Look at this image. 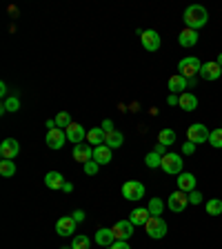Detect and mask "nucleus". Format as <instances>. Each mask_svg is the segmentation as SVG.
I'll list each match as a JSON object with an SVG mask.
<instances>
[{
	"label": "nucleus",
	"mask_w": 222,
	"mask_h": 249,
	"mask_svg": "<svg viewBox=\"0 0 222 249\" xmlns=\"http://www.w3.org/2000/svg\"><path fill=\"white\" fill-rule=\"evenodd\" d=\"M182 20H185V25L189 27V29L198 31L209 22V11L202 5H189L185 9V14H182Z\"/></svg>",
	"instance_id": "obj_1"
},
{
	"label": "nucleus",
	"mask_w": 222,
	"mask_h": 249,
	"mask_svg": "<svg viewBox=\"0 0 222 249\" xmlns=\"http://www.w3.org/2000/svg\"><path fill=\"white\" fill-rule=\"evenodd\" d=\"M182 165H185V160H182L180 154H167V156H162L160 169L165 171V174H169V176H180Z\"/></svg>",
	"instance_id": "obj_2"
},
{
	"label": "nucleus",
	"mask_w": 222,
	"mask_h": 249,
	"mask_svg": "<svg viewBox=\"0 0 222 249\" xmlns=\"http://www.w3.org/2000/svg\"><path fill=\"white\" fill-rule=\"evenodd\" d=\"M200 69H202V62L198 60L196 56H189V58H182L178 62V73L185 78H196L200 76Z\"/></svg>",
	"instance_id": "obj_3"
},
{
	"label": "nucleus",
	"mask_w": 222,
	"mask_h": 249,
	"mask_svg": "<svg viewBox=\"0 0 222 249\" xmlns=\"http://www.w3.org/2000/svg\"><path fill=\"white\" fill-rule=\"evenodd\" d=\"M167 223L162 220L160 216H151L149 220H147V225H145V231H147V236L149 238H155V240H160V238H165L167 236Z\"/></svg>",
	"instance_id": "obj_4"
},
{
	"label": "nucleus",
	"mask_w": 222,
	"mask_h": 249,
	"mask_svg": "<svg viewBox=\"0 0 222 249\" xmlns=\"http://www.w3.org/2000/svg\"><path fill=\"white\" fill-rule=\"evenodd\" d=\"M138 36H140V42H142V47H145L147 52H158L162 45L160 40V34L154 29H138Z\"/></svg>",
	"instance_id": "obj_5"
},
{
	"label": "nucleus",
	"mask_w": 222,
	"mask_h": 249,
	"mask_svg": "<svg viewBox=\"0 0 222 249\" xmlns=\"http://www.w3.org/2000/svg\"><path fill=\"white\" fill-rule=\"evenodd\" d=\"M209 136H211V131H209L205 124H200V123L191 124V127L187 129V138L191 140L193 145H200V142H209Z\"/></svg>",
	"instance_id": "obj_6"
},
{
	"label": "nucleus",
	"mask_w": 222,
	"mask_h": 249,
	"mask_svg": "<svg viewBox=\"0 0 222 249\" xmlns=\"http://www.w3.org/2000/svg\"><path fill=\"white\" fill-rule=\"evenodd\" d=\"M122 196L127 200H140V198L145 196V185L140 180H127L122 185Z\"/></svg>",
	"instance_id": "obj_7"
},
{
	"label": "nucleus",
	"mask_w": 222,
	"mask_h": 249,
	"mask_svg": "<svg viewBox=\"0 0 222 249\" xmlns=\"http://www.w3.org/2000/svg\"><path fill=\"white\" fill-rule=\"evenodd\" d=\"M167 205H169V209L173 213H180V212H185L187 209V205H189V194H185V192H173L169 196V200H167Z\"/></svg>",
	"instance_id": "obj_8"
},
{
	"label": "nucleus",
	"mask_w": 222,
	"mask_h": 249,
	"mask_svg": "<svg viewBox=\"0 0 222 249\" xmlns=\"http://www.w3.org/2000/svg\"><path fill=\"white\" fill-rule=\"evenodd\" d=\"M222 76V67L218 65L216 60H209V62H202V69H200V78L207 80V83H213L218 78Z\"/></svg>",
	"instance_id": "obj_9"
},
{
	"label": "nucleus",
	"mask_w": 222,
	"mask_h": 249,
	"mask_svg": "<svg viewBox=\"0 0 222 249\" xmlns=\"http://www.w3.org/2000/svg\"><path fill=\"white\" fill-rule=\"evenodd\" d=\"M47 145H49V149H62V145L67 142V131L60 129V127H56V129H49L47 131Z\"/></svg>",
	"instance_id": "obj_10"
},
{
	"label": "nucleus",
	"mask_w": 222,
	"mask_h": 249,
	"mask_svg": "<svg viewBox=\"0 0 222 249\" xmlns=\"http://www.w3.org/2000/svg\"><path fill=\"white\" fill-rule=\"evenodd\" d=\"M18 154H20V145H18V140L5 138L2 142H0V156H2V160H14Z\"/></svg>",
	"instance_id": "obj_11"
},
{
	"label": "nucleus",
	"mask_w": 222,
	"mask_h": 249,
	"mask_svg": "<svg viewBox=\"0 0 222 249\" xmlns=\"http://www.w3.org/2000/svg\"><path fill=\"white\" fill-rule=\"evenodd\" d=\"M73 160L76 162H89L93 160V147L89 145V142H80V145H73Z\"/></svg>",
	"instance_id": "obj_12"
},
{
	"label": "nucleus",
	"mask_w": 222,
	"mask_h": 249,
	"mask_svg": "<svg viewBox=\"0 0 222 249\" xmlns=\"http://www.w3.org/2000/svg\"><path fill=\"white\" fill-rule=\"evenodd\" d=\"M134 227L136 225L131 223V220H118L111 229H114V233H116V240H129L131 236H134Z\"/></svg>",
	"instance_id": "obj_13"
},
{
	"label": "nucleus",
	"mask_w": 222,
	"mask_h": 249,
	"mask_svg": "<svg viewBox=\"0 0 222 249\" xmlns=\"http://www.w3.org/2000/svg\"><path fill=\"white\" fill-rule=\"evenodd\" d=\"M76 220H73L71 216H62L58 218L56 223V233L58 236H73V231H76Z\"/></svg>",
	"instance_id": "obj_14"
},
{
	"label": "nucleus",
	"mask_w": 222,
	"mask_h": 249,
	"mask_svg": "<svg viewBox=\"0 0 222 249\" xmlns=\"http://www.w3.org/2000/svg\"><path fill=\"white\" fill-rule=\"evenodd\" d=\"M178 42H180L185 49H191V47L198 45V31L189 29V27H185V29L178 34Z\"/></svg>",
	"instance_id": "obj_15"
},
{
	"label": "nucleus",
	"mask_w": 222,
	"mask_h": 249,
	"mask_svg": "<svg viewBox=\"0 0 222 249\" xmlns=\"http://www.w3.org/2000/svg\"><path fill=\"white\" fill-rule=\"evenodd\" d=\"M85 127L83 124H76V123H71L67 127V140L69 142H73V145H80V142H85Z\"/></svg>",
	"instance_id": "obj_16"
},
{
	"label": "nucleus",
	"mask_w": 222,
	"mask_h": 249,
	"mask_svg": "<svg viewBox=\"0 0 222 249\" xmlns=\"http://www.w3.org/2000/svg\"><path fill=\"white\" fill-rule=\"evenodd\" d=\"M96 243L100 245V247H111V245L116 243V233L111 227H102L96 231Z\"/></svg>",
	"instance_id": "obj_17"
},
{
	"label": "nucleus",
	"mask_w": 222,
	"mask_h": 249,
	"mask_svg": "<svg viewBox=\"0 0 222 249\" xmlns=\"http://www.w3.org/2000/svg\"><path fill=\"white\" fill-rule=\"evenodd\" d=\"M176 182H178V189L185 194H191L193 189H196V176H193V174H185V171H182L180 176L176 178Z\"/></svg>",
	"instance_id": "obj_18"
},
{
	"label": "nucleus",
	"mask_w": 222,
	"mask_h": 249,
	"mask_svg": "<svg viewBox=\"0 0 222 249\" xmlns=\"http://www.w3.org/2000/svg\"><path fill=\"white\" fill-rule=\"evenodd\" d=\"M169 89L171 93H185V89H189V78L180 76V73H173L169 78Z\"/></svg>",
	"instance_id": "obj_19"
},
{
	"label": "nucleus",
	"mask_w": 222,
	"mask_h": 249,
	"mask_svg": "<svg viewBox=\"0 0 222 249\" xmlns=\"http://www.w3.org/2000/svg\"><path fill=\"white\" fill-rule=\"evenodd\" d=\"M111 147L107 145H100V147H93V160L98 162V165H109L111 162Z\"/></svg>",
	"instance_id": "obj_20"
},
{
	"label": "nucleus",
	"mask_w": 222,
	"mask_h": 249,
	"mask_svg": "<svg viewBox=\"0 0 222 249\" xmlns=\"http://www.w3.org/2000/svg\"><path fill=\"white\" fill-rule=\"evenodd\" d=\"M65 176H62L60 171H49V174H47L45 176V185L49 187V189H62V187H65Z\"/></svg>",
	"instance_id": "obj_21"
},
{
	"label": "nucleus",
	"mask_w": 222,
	"mask_h": 249,
	"mask_svg": "<svg viewBox=\"0 0 222 249\" xmlns=\"http://www.w3.org/2000/svg\"><path fill=\"white\" fill-rule=\"evenodd\" d=\"M178 107H182L185 111H196L198 109V98L193 96L191 91H185V93H180V103H178Z\"/></svg>",
	"instance_id": "obj_22"
},
{
	"label": "nucleus",
	"mask_w": 222,
	"mask_h": 249,
	"mask_svg": "<svg viewBox=\"0 0 222 249\" xmlns=\"http://www.w3.org/2000/svg\"><path fill=\"white\" fill-rule=\"evenodd\" d=\"M104 131L100 129V127H93V129H89L87 131V142L91 147H100V145H104Z\"/></svg>",
	"instance_id": "obj_23"
},
{
	"label": "nucleus",
	"mask_w": 222,
	"mask_h": 249,
	"mask_svg": "<svg viewBox=\"0 0 222 249\" xmlns=\"http://www.w3.org/2000/svg\"><path fill=\"white\" fill-rule=\"evenodd\" d=\"M149 218H151L149 209H147V207H138V209H134V212H131L129 220L134 225H147V220H149Z\"/></svg>",
	"instance_id": "obj_24"
},
{
	"label": "nucleus",
	"mask_w": 222,
	"mask_h": 249,
	"mask_svg": "<svg viewBox=\"0 0 222 249\" xmlns=\"http://www.w3.org/2000/svg\"><path fill=\"white\" fill-rule=\"evenodd\" d=\"M122 142H124V136L120 134L118 129L109 131V134L104 136V145H107V147H111V149H118V147H122Z\"/></svg>",
	"instance_id": "obj_25"
},
{
	"label": "nucleus",
	"mask_w": 222,
	"mask_h": 249,
	"mask_svg": "<svg viewBox=\"0 0 222 249\" xmlns=\"http://www.w3.org/2000/svg\"><path fill=\"white\" fill-rule=\"evenodd\" d=\"M158 142H160V145H165V147L173 145V142H176V131H173V129H162L160 134H158Z\"/></svg>",
	"instance_id": "obj_26"
},
{
	"label": "nucleus",
	"mask_w": 222,
	"mask_h": 249,
	"mask_svg": "<svg viewBox=\"0 0 222 249\" xmlns=\"http://www.w3.org/2000/svg\"><path fill=\"white\" fill-rule=\"evenodd\" d=\"M205 209H207L209 216H220L222 213V200L220 198H211V200L205 205Z\"/></svg>",
	"instance_id": "obj_27"
},
{
	"label": "nucleus",
	"mask_w": 222,
	"mask_h": 249,
	"mask_svg": "<svg viewBox=\"0 0 222 249\" xmlns=\"http://www.w3.org/2000/svg\"><path fill=\"white\" fill-rule=\"evenodd\" d=\"M145 165L149 167V169H158V167L162 165V156L155 154V151H149V154L145 156Z\"/></svg>",
	"instance_id": "obj_28"
},
{
	"label": "nucleus",
	"mask_w": 222,
	"mask_h": 249,
	"mask_svg": "<svg viewBox=\"0 0 222 249\" xmlns=\"http://www.w3.org/2000/svg\"><path fill=\"white\" fill-rule=\"evenodd\" d=\"M16 174V162L14 160H0V176L11 178Z\"/></svg>",
	"instance_id": "obj_29"
},
{
	"label": "nucleus",
	"mask_w": 222,
	"mask_h": 249,
	"mask_svg": "<svg viewBox=\"0 0 222 249\" xmlns=\"http://www.w3.org/2000/svg\"><path fill=\"white\" fill-rule=\"evenodd\" d=\"M18 109H20V100L16 98V96H11V98H5L0 114H7V111H18Z\"/></svg>",
	"instance_id": "obj_30"
},
{
	"label": "nucleus",
	"mask_w": 222,
	"mask_h": 249,
	"mask_svg": "<svg viewBox=\"0 0 222 249\" xmlns=\"http://www.w3.org/2000/svg\"><path fill=\"white\" fill-rule=\"evenodd\" d=\"M147 209H149L151 216H160L162 209H165V202H162L160 198H151L149 205H147Z\"/></svg>",
	"instance_id": "obj_31"
},
{
	"label": "nucleus",
	"mask_w": 222,
	"mask_h": 249,
	"mask_svg": "<svg viewBox=\"0 0 222 249\" xmlns=\"http://www.w3.org/2000/svg\"><path fill=\"white\" fill-rule=\"evenodd\" d=\"M53 120H56V127H60V129H65V131H67V127L71 124V116H69L67 111H60Z\"/></svg>",
	"instance_id": "obj_32"
},
{
	"label": "nucleus",
	"mask_w": 222,
	"mask_h": 249,
	"mask_svg": "<svg viewBox=\"0 0 222 249\" xmlns=\"http://www.w3.org/2000/svg\"><path fill=\"white\" fill-rule=\"evenodd\" d=\"M89 245H91V240L87 236H73L71 240V249H89Z\"/></svg>",
	"instance_id": "obj_33"
},
{
	"label": "nucleus",
	"mask_w": 222,
	"mask_h": 249,
	"mask_svg": "<svg viewBox=\"0 0 222 249\" xmlns=\"http://www.w3.org/2000/svg\"><path fill=\"white\" fill-rule=\"evenodd\" d=\"M209 142H211V147H216V149H222V127H218V129L211 131Z\"/></svg>",
	"instance_id": "obj_34"
},
{
	"label": "nucleus",
	"mask_w": 222,
	"mask_h": 249,
	"mask_svg": "<svg viewBox=\"0 0 222 249\" xmlns=\"http://www.w3.org/2000/svg\"><path fill=\"white\" fill-rule=\"evenodd\" d=\"M98 169H100V165L96 160L85 162V174H87V176H96V174H98Z\"/></svg>",
	"instance_id": "obj_35"
},
{
	"label": "nucleus",
	"mask_w": 222,
	"mask_h": 249,
	"mask_svg": "<svg viewBox=\"0 0 222 249\" xmlns=\"http://www.w3.org/2000/svg\"><path fill=\"white\" fill-rule=\"evenodd\" d=\"M189 202H191V205H200V202H202V194L198 192V189H193V192L189 194Z\"/></svg>",
	"instance_id": "obj_36"
},
{
	"label": "nucleus",
	"mask_w": 222,
	"mask_h": 249,
	"mask_svg": "<svg viewBox=\"0 0 222 249\" xmlns=\"http://www.w3.org/2000/svg\"><path fill=\"white\" fill-rule=\"evenodd\" d=\"M193 151H196V145H193L191 140H189V142H185V145H182V154H185V156H191Z\"/></svg>",
	"instance_id": "obj_37"
},
{
	"label": "nucleus",
	"mask_w": 222,
	"mask_h": 249,
	"mask_svg": "<svg viewBox=\"0 0 222 249\" xmlns=\"http://www.w3.org/2000/svg\"><path fill=\"white\" fill-rule=\"evenodd\" d=\"M85 216H87V213H85L83 209H76V212L71 213V218H73V220H76V223H83V220H85Z\"/></svg>",
	"instance_id": "obj_38"
},
{
	"label": "nucleus",
	"mask_w": 222,
	"mask_h": 249,
	"mask_svg": "<svg viewBox=\"0 0 222 249\" xmlns=\"http://www.w3.org/2000/svg\"><path fill=\"white\" fill-rule=\"evenodd\" d=\"M109 249H131V247H129V243H127V240H116V243L111 245Z\"/></svg>",
	"instance_id": "obj_39"
},
{
	"label": "nucleus",
	"mask_w": 222,
	"mask_h": 249,
	"mask_svg": "<svg viewBox=\"0 0 222 249\" xmlns=\"http://www.w3.org/2000/svg\"><path fill=\"white\" fill-rule=\"evenodd\" d=\"M100 129H102L104 134H109V131H114V123H111V120H104V123H102V127H100Z\"/></svg>",
	"instance_id": "obj_40"
},
{
	"label": "nucleus",
	"mask_w": 222,
	"mask_h": 249,
	"mask_svg": "<svg viewBox=\"0 0 222 249\" xmlns=\"http://www.w3.org/2000/svg\"><path fill=\"white\" fill-rule=\"evenodd\" d=\"M167 103H169V105H178V103H180V96H178V93H169Z\"/></svg>",
	"instance_id": "obj_41"
},
{
	"label": "nucleus",
	"mask_w": 222,
	"mask_h": 249,
	"mask_svg": "<svg viewBox=\"0 0 222 249\" xmlns=\"http://www.w3.org/2000/svg\"><path fill=\"white\" fill-rule=\"evenodd\" d=\"M155 154H160V156H167V147L165 145H160V142H158V145H155Z\"/></svg>",
	"instance_id": "obj_42"
},
{
	"label": "nucleus",
	"mask_w": 222,
	"mask_h": 249,
	"mask_svg": "<svg viewBox=\"0 0 222 249\" xmlns=\"http://www.w3.org/2000/svg\"><path fill=\"white\" fill-rule=\"evenodd\" d=\"M62 192H65V194H71V192H73V185H71V182H65V187H62Z\"/></svg>",
	"instance_id": "obj_43"
},
{
	"label": "nucleus",
	"mask_w": 222,
	"mask_h": 249,
	"mask_svg": "<svg viewBox=\"0 0 222 249\" xmlns=\"http://www.w3.org/2000/svg\"><path fill=\"white\" fill-rule=\"evenodd\" d=\"M0 93L7 98V83H0Z\"/></svg>",
	"instance_id": "obj_44"
},
{
	"label": "nucleus",
	"mask_w": 222,
	"mask_h": 249,
	"mask_svg": "<svg viewBox=\"0 0 222 249\" xmlns=\"http://www.w3.org/2000/svg\"><path fill=\"white\" fill-rule=\"evenodd\" d=\"M216 62H218V65H220V67H222V53H218V58H216Z\"/></svg>",
	"instance_id": "obj_45"
},
{
	"label": "nucleus",
	"mask_w": 222,
	"mask_h": 249,
	"mask_svg": "<svg viewBox=\"0 0 222 249\" xmlns=\"http://www.w3.org/2000/svg\"><path fill=\"white\" fill-rule=\"evenodd\" d=\"M62 249H71V247H62Z\"/></svg>",
	"instance_id": "obj_46"
}]
</instances>
